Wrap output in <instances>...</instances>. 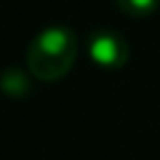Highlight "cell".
Returning a JSON list of instances; mask_svg holds the SVG:
<instances>
[{"instance_id": "obj_1", "label": "cell", "mask_w": 160, "mask_h": 160, "mask_svg": "<svg viewBox=\"0 0 160 160\" xmlns=\"http://www.w3.org/2000/svg\"><path fill=\"white\" fill-rule=\"evenodd\" d=\"M78 59V38L68 26L42 28L26 50V66L33 78L54 82L71 73Z\"/></svg>"}, {"instance_id": "obj_2", "label": "cell", "mask_w": 160, "mask_h": 160, "mask_svg": "<svg viewBox=\"0 0 160 160\" xmlns=\"http://www.w3.org/2000/svg\"><path fill=\"white\" fill-rule=\"evenodd\" d=\"M87 54L101 68L118 71L130 61V45L118 31L101 28L94 31L87 40Z\"/></svg>"}, {"instance_id": "obj_3", "label": "cell", "mask_w": 160, "mask_h": 160, "mask_svg": "<svg viewBox=\"0 0 160 160\" xmlns=\"http://www.w3.org/2000/svg\"><path fill=\"white\" fill-rule=\"evenodd\" d=\"M0 87H2V92H5L7 97H12V99H24L31 92V78L19 66H10V68H5V73L0 78Z\"/></svg>"}, {"instance_id": "obj_4", "label": "cell", "mask_w": 160, "mask_h": 160, "mask_svg": "<svg viewBox=\"0 0 160 160\" xmlns=\"http://www.w3.org/2000/svg\"><path fill=\"white\" fill-rule=\"evenodd\" d=\"M113 2L122 14L134 17V19H144V17L153 14L160 5V0H113Z\"/></svg>"}]
</instances>
